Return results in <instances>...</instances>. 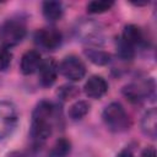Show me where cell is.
I'll return each mask as SVG.
<instances>
[{
  "label": "cell",
  "instance_id": "277c9868",
  "mask_svg": "<svg viewBox=\"0 0 157 157\" xmlns=\"http://www.w3.org/2000/svg\"><path fill=\"white\" fill-rule=\"evenodd\" d=\"M75 36L88 45H101L104 43L105 34L104 28L101 23L93 20H81L76 23Z\"/></svg>",
  "mask_w": 157,
  "mask_h": 157
},
{
  "label": "cell",
  "instance_id": "7402d4cb",
  "mask_svg": "<svg viewBox=\"0 0 157 157\" xmlns=\"http://www.w3.org/2000/svg\"><path fill=\"white\" fill-rule=\"evenodd\" d=\"M141 157H156L155 148H146V150L142 152V156H141Z\"/></svg>",
  "mask_w": 157,
  "mask_h": 157
},
{
  "label": "cell",
  "instance_id": "8fae6325",
  "mask_svg": "<svg viewBox=\"0 0 157 157\" xmlns=\"http://www.w3.org/2000/svg\"><path fill=\"white\" fill-rule=\"evenodd\" d=\"M42 56L40 53L37 50H28L26 52L21 58V72L23 75H32L38 71L40 64H42Z\"/></svg>",
  "mask_w": 157,
  "mask_h": 157
},
{
  "label": "cell",
  "instance_id": "9a60e30c",
  "mask_svg": "<svg viewBox=\"0 0 157 157\" xmlns=\"http://www.w3.org/2000/svg\"><path fill=\"white\" fill-rule=\"evenodd\" d=\"M85 55H86V58L91 63H93L94 65H98V66L107 65L112 60V56H110L109 53H107L104 50H101L98 48H88V49H85Z\"/></svg>",
  "mask_w": 157,
  "mask_h": 157
},
{
  "label": "cell",
  "instance_id": "30bf717a",
  "mask_svg": "<svg viewBox=\"0 0 157 157\" xmlns=\"http://www.w3.org/2000/svg\"><path fill=\"white\" fill-rule=\"evenodd\" d=\"M83 90H85V93L87 97L98 99V98L103 97L105 94V92L108 91V83L102 76L93 75L86 81Z\"/></svg>",
  "mask_w": 157,
  "mask_h": 157
},
{
  "label": "cell",
  "instance_id": "ac0fdd59",
  "mask_svg": "<svg viewBox=\"0 0 157 157\" xmlns=\"http://www.w3.org/2000/svg\"><path fill=\"white\" fill-rule=\"evenodd\" d=\"M113 1L107 0H94L87 4V11L90 13H103L105 11H109L113 7Z\"/></svg>",
  "mask_w": 157,
  "mask_h": 157
},
{
  "label": "cell",
  "instance_id": "2e32d148",
  "mask_svg": "<svg viewBox=\"0 0 157 157\" xmlns=\"http://www.w3.org/2000/svg\"><path fill=\"white\" fill-rule=\"evenodd\" d=\"M71 152V142L67 139H58L53 145L49 157H67Z\"/></svg>",
  "mask_w": 157,
  "mask_h": 157
},
{
  "label": "cell",
  "instance_id": "5bb4252c",
  "mask_svg": "<svg viewBox=\"0 0 157 157\" xmlns=\"http://www.w3.org/2000/svg\"><path fill=\"white\" fill-rule=\"evenodd\" d=\"M121 40H124L126 44L135 48L136 45H140L144 40L141 29L135 25H128L123 29V34L120 37Z\"/></svg>",
  "mask_w": 157,
  "mask_h": 157
},
{
  "label": "cell",
  "instance_id": "7c38bea8",
  "mask_svg": "<svg viewBox=\"0 0 157 157\" xmlns=\"http://www.w3.org/2000/svg\"><path fill=\"white\" fill-rule=\"evenodd\" d=\"M141 131L147 137L155 140L157 136V110L156 108H150L145 112L141 119Z\"/></svg>",
  "mask_w": 157,
  "mask_h": 157
},
{
  "label": "cell",
  "instance_id": "7a4b0ae2",
  "mask_svg": "<svg viewBox=\"0 0 157 157\" xmlns=\"http://www.w3.org/2000/svg\"><path fill=\"white\" fill-rule=\"evenodd\" d=\"M103 121L112 132H124L130 128V118L119 102L109 103L102 114Z\"/></svg>",
  "mask_w": 157,
  "mask_h": 157
},
{
  "label": "cell",
  "instance_id": "6da1fadb",
  "mask_svg": "<svg viewBox=\"0 0 157 157\" xmlns=\"http://www.w3.org/2000/svg\"><path fill=\"white\" fill-rule=\"evenodd\" d=\"M55 105L49 101H40L32 113L31 135L36 144H43L53 132Z\"/></svg>",
  "mask_w": 157,
  "mask_h": 157
},
{
  "label": "cell",
  "instance_id": "5b68a950",
  "mask_svg": "<svg viewBox=\"0 0 157 157\" xmlns=\"http://www.w3.org/2000/svg\"><path fill=\"white\" fill-rule=\"evenodd\" d=\"M18 123V112L10 101H0V140L7 137L16 129Z\"/></svg>",
  "mask_w": 157,
  "mask_h": 157
},
{
  "label": "cell",
  "instance_id": "9c48e42d",
  "mask_svg": "<svg viewBox=\"0 0 157 157\" xmlns=\"http://www.w3.org/2000/svg\"><path fill=\"white\" fill-rule=\"evenodd\" d=\"M38 78H39V83L43 87H49L52 86L58 76L59 69H58V64L54 59L52 58H47L42 60V64L38 69Z\"/></svg>",
  "mask_w": 157,
  "mask_h": 157
},
{
  "label": "cell",
  "instance_id": "603a6c76",
  "mask_svg": "<svg viewBox=\"0 0 157 157\" xmlns=\"http://www.w3.org/2000/svg\"><path fill=\"white\" fill-rule=\"evenodd\" d=\"M117 157H134V155L130 150H121Z\"/></svg>",
  "mask_w": 157,
  "mask_h": 157
},
{
  "label": "cell",
  "instance_id": "ffe728a7",
  "mask_svg": "<svg viewBox=\"0 0 157 157\" xmlns=\"http://www.w3.org/2000/svg\"><path fill=\"white\" fill-rule=\"evenodd\" d=\"M78 94V90L77 87L75 86H71V85H66V86H61L58 91V96L60 99L63 101H67V99H71L74 97H76Z\"/></svg>",
  "mask_w": 157,
  "mask_h": 157
},
{
  "label": "cell",
  "instance_id": "e0dca14e",
  "mask_svg": "<svg viewBox=\"0 0 157 157\" xmlns=\"http://www.w3.org/2000/svg\"><path fill=\"white\" fill-rule=\"evenodd\" d=\"M90 112V104L86 101H77L69 108V117L72 120H80L85 118Z\"/></svg>",
  "mask_w": 157,
  "mask_h": 157
},
{
  "label": "cell",
  "instance_id": "44dd1931",
  "mask_svg": "<svg viewBox=\"0 0 157 157\" xmlns=\"http://www.w3.org/2000/svg\"><path fill=\"white\" fill-rule=\"evenodd\" d=\"M11 59L12 54L10 53V50L0 47V71H6L9 69V66L11 65Z\"/></svg>",
  "mask_w": 157,
  "mask_h": 157
},
{
  "label": "cell",
  "instance_id": "3957f363",
  "mask_svg": "<svg viewBox=\"0 0 157 157\" xmlns=\"http://www.w3.org/2000/svg\"><path fill=\"white\" fill-rule=\"evenodd\" d=\"M25 36L26 25L22 18H7L0 26V44L6 49H10L21 43Z\"/></svg>",
  "mask_w": 157,
  "mask_h": 157
},
{
  "label": "cell",
  "instance_id": "8992f818",
  "mask_svg": "<svg viewBox=\"0 0 157 157\" xmlns=\"http://www.w3.org/2000/svg\"><path fill=\"white\" fill-rule=\"evenodd\" d=\"M58 69L65 78L72 82L81 81L86 75V66L83 61L76 55L65 56L63 61L58 65Z\"/></svg>",
  "mask_w": 157,
  "mask_h": 157
},
{
  "label": "cell",
  "instance_id": "d6986e66",
  "mask_svg": "<svg viewBox=\"0 0 157 157\" xmlns=\"http://www.w3.org/2000/svg\"><path fill=\"white\" fill-rule=\"evenodd\" d=\"M117 50H118V55L123 59V60H131L135 55V48H132L131 45L126 44L124 40H121L119 38L118 44H117Z\"/></svg>",
  "mask_w": 157,
  "mask_h": 157
},
{
  "label": "cell",
  "instance_id": "4fadbf2b",
  "mask_svg": "<svg viewBox=\"0 0 157 157\" xmlns=\"http://www.w3.org/2000/svg\"><path fill=\"white\" fill-rule=\"evenodd\" d=\"M42 12L47 21L56 22L63 17L64 7L60 1H44L42 4Z\"/></svg>",
  "mask_w": 157,
  "mask_h": 157
},
{
  "label": "cell",
  "instance_id": "ba28073f",
  "mask_svg": "<svg viewBox=\"0 0 157 157\" xmlns=\"http://www.w3.org/2000/svg\"><path fill=\"white\" fill-rule=\"evenodd\" d=\"M155 86L153 83L150 86L148 82H144V83H129L123 88V93L124 96L134 103H139L144 99H146L147 97H150V94L153 93Z\"/></svg>",
  "mask_w": 157,
  "mask_h": 157
},
{
  "label": "cell",
  "instance_id": "52a82bcc",
  "mask_svg": "<svg viewBox=\"0 0 157 157\" xmlns=\"http://www.w3.org/2000/svg\"><path fill=\"white\" fill-rule=\"evenodd\" d=\"M34 42L44 50H54L61 44L63 36L56 28H40L34 34Z\"/></svg>",
  "mask_w": 157,
  "mask_h": 157
}]
</instances>
